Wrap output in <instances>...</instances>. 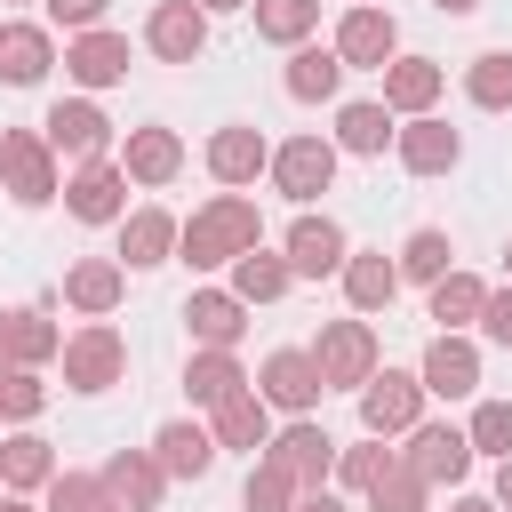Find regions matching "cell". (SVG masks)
Masks as SVG:
<instances>
[{
  "instance_id": "681fc988",
  "label": "cell",
  "mask_w": 512,
  "mask_h": 512,
  "mask_svg": "<svg viewBox=\"0 0 512 512\" xmlns=\"http://www.w3.org/2000/svg\"><path fill=\"white\" fill-rule=\"evenodd\" d=\"M496 504H512V456L496 464Z\"/></svg>"
},
{
  "instance_id": "9c48e42d",
  "label": "cell",
  "mask_w": 512,
  "mask_h": 512,
  "mask_svg": "<svg viewBox=\"0 0 512 512\" xmlns=\"http://www.w3.org/2000/svg\"><path fill=\"white\" fill-rule=\"evenodd\" d=\"M264 456H272L304 496H320V488H328V472H336V440H328L320 424H304V416H296L280 440H264Z\"/></svg>"
},
{
  "instance_id": "1f68e13d",
  "label": "cell",
  "mask_w": 512,
  "mask_h": 512,
  "mask_svg": "<svg viewBox=\"0 0 512 512\" xmlns=\"http://www.w3.org/2000/svg\"><path fill=\"white\" fill-rule=\"evenodd\" d=\"M264 440H272V408L256 392H232L216 408V448H264Z\"/></svg>"
},
{
  "instance_id": "603a6c76",
  "label": "cell",
  "mask_w": 512,
  "mask_h": 512,
  "mask_svg": "<svg viewBox=\"0 0 512 512\" xmlns=\"http://www.w3.org/2000/svg\"><path fill=\"white\" fill-rule=\"evenodd\" d=\"M64 72L80 80V88H112V80H128V40L120 32H80L72 48H64Z\"/></svg>"
},
{
  "instance_id": "4dcf8cb0",
  "label": "cell",
  "mask_w": 512,
  "mask_h": 512,
  "mask_svg": "<svg viewBox=\"0 0 512 512\" xmlns=\"http://www.w3.org/2000/svg\"><path fill=\"white\" fill-rule=\"evenodd\" d=\"M56 472H64V464L48 456L40 432H8V440H0V480H8V488H48Z\"/></svg>"
},
{
  "instance_id": "f35d334b",
  "label": "cell",
  "mask_w": 512,
  "mask_h": 512,
  "mask_svg": "<svg viewBox=\"0 0 512 512\" xmlns=\"http://www.w3.org/2000/svg\"><path fill=\"white\" fill-rule=\"evenodd\" d=\"M464 440H472V456H512V400H480L472 408V424H464Z\"/></svg>"
},
{
  "instance_id": "f546056e",
  "label": "cell",
  "mask_w": 512,
  "mask_h": 512,
  "mask_svg": "<svg viewBox=\"0 0 512 512\" xmlns=\"http://www.w3.org/2000/svg\"><path fill=\"white\" fill-rule=\"evenodd\" d=\"M288 256H272V248H248V256H232V296L240 304H272V296H288Z\"/></svg>"
},
{
  "instance_id": "e0dca14e",
  "label": "cell",
  "mask_w": 512,
  "mask_h": 512,
  "mask_svg": "<svg viewBox=\"0 0 512 512\" xmlns=\"http://www.w3.org/2000/svg\"><path fill=\"white\" fill-rule=\"evenodd\" d=\"M416 384H424V392H440V400H464V392H480V352H472L464 336H432V344H424Z\"/></svg>"
},
{
  "instance_id": "836d02e7",
  "label": "cell",
  "mask_w": 512,
  "mask_h": 512,
  "mask_svg": "<svg viewBox=\"0 0 512 512\" xmlns=\"http://www.w3.org/2000/svg\"><path fill=\"white\" fill-rule=\"evenodd\" d=\"M384 144H392V112H384V104H344V112H336V152L376 160Z\"/></svg>"
},
{
  "instance_id": "f6af8a7d",
  "label": "cell",
  "mask_w": 512,
  "mask_h": 512,
  "mask_svg": "<svg viewBox=\"0 0 512 512\" xmlns=\"http://www.w3.org/2000/svg\"><path fill=\"white\" fill-rule=\"evenodd\" d=\"M480 336L512 352V288H488V304H480Z\"/></svg>"
},
{
  "instance_id": "cb8c5ba5",
  "label": "cell",
  "mask_w": 512,
  "mask_h": 512,
  "mask_svg": "<svg viewBox=\"0 0 512 512\" xmlns=\"http://www.w3.org/2000/svg\"><path fill=\"white\" fill-rule=\"evenodd\" d=\"M440 80H448V72H440L432 56H392V64H384V112H408V120L432 112V104H440Z\"/></svg>"
},
{
  "instance_id": "f907efd6",
  "label": "cell",
  "mask_w": 512,
  "mask_h": 512,
  "mask_svg": "<svg viewBox=\"0 0 512 512\" xmlns=\"http://www.w3.org/2000/svg\"><path fill=\"white\" fill-rule=\"evenodd\" d=\"M200 16H232V8H248V0H192Z\"/></svg>"
},
{
  "instance_id": "484cf974",
  "label": "cell",
  "mask_w": 512,
  "mask_h": 512,
  "mask_svg": "<svg viewBox=\"0 0 512 512\" xmlns=\"http://www.w3.org/2000/svg\"><path fill=\"white\" fill-rule=\"evenodd\" d=\"M336 280H344V296H352V312H384V304L400 296V264H392L384 248H352Z\"/></svg>"
},
{
  "instance_id": "277c9868",
  "label": "cell",
  "mask_w": 512,
  "mask_h": 512,
  "mask_svg": "<svg viewBox=\"0 0 512 512\" xmlns=\"http://www.w3.org/2000/svg\"><path fill=\"white\" fill-rule=\"evenodd\" d=\"M360 424H368V440L416 432V424H424V384L400 376V368H376V376L360 384Z\"/></svg>"
},
{
  "instance_id": "8d00e7d4",
  "label": "cell",
  "mask_w": 512,
  "mask_h": 512,
  "mask_svg": "<svg viewBox=\"0 0 512 512\" xmlns=\"http://www.w3.org/2000/svg\"><path fill=\"white\" fill-rule=\"evenodd\" d=\"M392 264H400V280H424V288H432V280L456 272V248H448V232H408V248H400Z\"/></svg>"
},
{
  "instance_id": "bcb514c9",
  "label": "cell",
  "mask_w": 512,
  "mask_h": 512,
  "mask_svg": "<svg viewBox=\"0 0 512 512\" xmlns=\"http://www.w3.org/2000/svg\"><path fill=\"white\" fill-rule=\"evenodd\" d=\"M104 8H112V0H48V24H64V32H96Z\"/></svg>"
},
{
  "instance_id": "f1b7e54d",
  "label": "cell",
  "mask_w": 512,
  "mask_h": 512,
  "mask_svg": "<svg viewBox=\"0 0 512 512\" xmlns=\"http://www.w3.org/2000/svg\"><path fill=\"white\" fill-rule=\"evenodd\" d=\"M184 392H192V408H224L232 392H248V376H240L232 352H192L184 360Z\"/></svg>"
},
{
  "instance_id": "ab89813d",
  "label": "cell",
  "mask_w": 512,
  "mask_h": 512,
  "mask_svg": "<svg viewBox=\"0 0 512 512\" xmlns=\"http://www.w3.org/2000/svg\"><path fill=\"white\" fill-rule=\"evenodd\" d=\"M8 320H16V368H40V360L64 352V328L48 312H8Z\"/></svg>"
},
{
  "instance_id": "5bb4252c",
  "label": "cell",
  "mask_w": 512,
  "mask_h": 512,
  "mask_svg": "<svg viewBox=\"0 0 512 512\" xmlns=\"http://www.w3.org/2000/svg\"><path fill=\"white\" fill-rule=\"evenodd\" d=\"M40 144H48V152H72V160H104V144H112V120H104L88 96H64V104L40 120Z\"/></svg>"
},
{
  "instance_id": "74e56055",
  "label": "cell",
  "mask_w": 512,
  "mask_h": 512,
  "mask_svg": "<svg viewBox=\"0 0 512 512\" xmlns=\"http://www.w3.org/2000/svg\"><path fill=\"white\" fill-rule=\"evenodd\" d=\"M296 496H304V488H296V480L264 456V464L248 472V488H240V512H296Z\"/></svg>"
},
{
  "instance_id": "5b68a950",
  "label": "cell",
  "mask_w": 512,
  "mask_h": 512,
  "mask_svg": "<svg viewBox=\"0 0 512 512\" xmlns=\"http://www.w3.org/2000/svg\"><path fill=\"white\" fill-rule=\"evenodd\" d=\"M400 56V24H392V8H344V24H336V64L344 72H384Z\"/></svg>"
},
{
  "instance_id": "7402d4cb",
  "label": "cell",
  "mask_w": 512,
  "mask_h": 512,
  "mask_svg": "<svg viewBox=\"0 0 512 512\" xmlns=\"http://www.w3.org/2000/svg\"><path fill=\"white\" fill-rule=\"evenodd\" d=\"M48 64H56L48 24H0V80H8V88H40Z\"/></svg>"
},
{
  "instance_id": "f5cc1de1",
  "label": "cell",
  "mask_w": 512,
  "mask_h": 512,
  "mask_svg": "<svg viewBox=\"0 0 512 512\" xmlns=\"http://www.w3.org/2000/svg\"><path fill=\"white\" fill-rule=\"evenodd\" d=\"M448 512H496V504H488V496H456Z\"/></svg>"
},
{
  "instance_id": "ffe728a7",
  "label": "cell",
  "mask_w": 512,
  "mask_h": 512,
  "mask_svg": "<svg viewBox=\"0 0 512 512\" xmlns=\"http://www.w3.org/2000/svg\"><path fill=\"white\" fill-rule=\"evenodd\" d=\"M120 296H128V272H120V256H80V264L64 272V304H72V312H88V320H104Z\"/></svg>"
},
{
  "instance_id": "7dc6e473",
  "label": "cell",
  "mask_w": 512,
  "mask_h": 512,
  "mask_svg": "<svg viewBox=\"0 0 512 512\" xmlns=\"http://www.w3.org/2000/svg\"><path fill=\"white\" fill-rule=\"evenodd\" d=\"M0 368H16V320L0 312Z\"/></svg>"
},
{
  "instance_id": "6f0895ef",
  "label": "cell",
  "mask_w": 512,
  "mask_h": 512,
  "mask_svg": "<svg viewBox=\"0 0 512 512\" xmlns=\"http://www.w3.org/2000/svg\"><path fill=\"white\" fill-rule=\"evenodd\" d=\"M8 8H16V0H8Z\"/></svg>"
},
{
  "instance_id": "8fae6325",
  "label": "cell",
  "mask_w": 512,
  "mask_h": 512,
  "mask_svg": "<svg viewBox=\"0 0 512 512\" xmlns=\"http://www.w3.org/2000/svg\"><path fill=\"white\" fill-rule=\"evenodd\" d=\"M280 256H288L296 280H328V272H344L352 248H344V224H336V216H312V208H304V216L288 224V248H280Z\"/></svg>"
},
{
  "instance_id": "2e32d148",
  "label": "cell",
  "mask_w": 512,
  "mask_h": 512,
  "mask_svg": "<svg viewBox=\"0 0 512 512\" xmlns=\"http://www.w3.org/2000/svg\"><path fill=\"white\" fill-rule=\"evenodd\" d=\"M184 320H192V344H200V352H232L240 328H248V304H240L232 288H192Z\"/></svg>"
},
{
  "instance_id": "b9f144b4",
  "label": "cell",
  "mask_w": 512,
  "mask_h": 512,
  "mask_svg": "<svg viewBox=\"0 0 512 512\" xmlns=\"http://www.w3.org/2000/svg\"><path fill=\"white\" fill-rule=\"evenodd\" d=\"M48 512H112V496H104L96 472H56L48 480Z\"/></svg>"
},
{
  "instance_id": "60d3db41",
  "label": "cell",
  "mask_w": 512,
  "mask_h": 512,
  "mask_svg": "<svg viewBox=\"0 0 512 512\" xmlns=\"http://www.w3.org/2000/svg\"><path fill=\"white\" fill-rule=\"evenodd\" d=\"M392 464H400V456H392L384 440H360V448H336V480H344V488H360V496H368V488H376V480H384Z\"/></svg>"
},
{
  "instance_id": "ba28073f",
  "label": "cell",
  "mask_w": 512,
  "mask_h": 512,
  "mask_svg": "<svg viewBox=\"0 0 512 512\" xmlns=\"http://www.w3.org/2000/svg\"><path fill=\"white\" fill-rule=\"evenodd\" d=\"M320 368H312V352H296V344H280L264 368H256V400L264 408H288V416H312L320 408Z\"/></svg>"
},
{
  "instance_id": "d6a6232c",
  "label": "cell",
  "mask_w": 512,
  "mask_h": 512,
  "mask_svg": "<svg viewBox=\"0 0 512 512\" xmlns=\"http://www.w3.org/2000/svg\"><path fill=\"white\" fill-rule=\"evenodd\" d=\"M464 96H472L480 112H512V48H480V56L464 64Z\"/></svg>"
},
{
  "instance_id": "9a60e30c",
  "label": "cell",
  "mask_w": 512,
  "mask_h": 512,
  "mask_svg": "<svg viewBox=\"0 0 512 512\" xmlns=\"http://www.w3.org/2000/svg\"><path fill=\"white\" fill-rule=\"evenodd\" d=\"M392 152H400V168H408V176H448V168L464 160V136H456L448 120L416 112L408 128H392Z\"/></svg>"
},
{
  "instance_id": "816d5d0a",
  "label": "cell",
  "mask_w": 512,
  "mask_h": 512,
  "mask_svg": "<svg viewBox=\"0 0 512 512\" xmlns=\"http://www.w3.org/2000/svg\"><path fill=\"white\" fill-rule=\"evenodd\" d=\"M432 8H440V16H472L480 0H432Z\"/></svg>"
},
{
  "instance_id": "d590c367",
  "label": "cell",
  "mask_w": 512,
  "mask_h": 512,
  "mask_svg": "<svg viewBox=\"0 0 512 512\" xmlns=\"http://www.w3.org/2000/svg\"><path fill=\"white\" fill-rule=\"evenodd\" d=\"M248 8H256V32L280 40V48H304L312 24H320V0H248Z\"/></svg>"
},
{
  "instance_id": "3957f363",
  "label": "cell",
  "mask_w": 512,
  "mask_h": 512,
  "mask_svg": "<svg viewBox=\"0 0 512 512\" xmlns=\"http://www.w3.org/2000/svg\"><path fill=\"white\" fill-rule=\"evenodd\" d=\"M312 368H320V384L336 392V384H368L376 376V328L368 320H328L320 328V344H312Z\"/></svg>"
},
{
  "instance_id": "4316f807",
  "label": "cell",
  "mask_w": 512,
  "mask_h": 512,
  "mask_svg": "<svg viewBox=\"0 0 512 512\" xmlns=\"http://www.w3.org/2000/svg\"><path fill=\"white\" fill-rule=\"evenodd\" d=\"M176 168H184L176 128H128V144H120V176H136V184H168Z\"/></svg>"
},
{
  "instance_id": "d4e9b609",
  "label": "cell",
  "mask_w": 512,
  "mask_h": 512,
  "mask_svg": "<svg viewBox=\"0 0 512 512\" xmlns=\"http://www.w3.org/2000/svg\"><path fill=\"white\" fill-rule=\"evenodd\" d=\"M264 168H272V144L256 128H216L208 136V176L216 184H256Z\"/></svg>"
},
{
  "instance_id": "8992f818",
  "label": "cell",
  "mask_w": 512,
  "mask_h": 512,
  "mask_svg": "<svg viewBox=\"0 0 512 512\" xmlns=\"http://www.w3.org/2000/svg\"><path fill=\"white\" fill-rule=\"evenodd\" d=\"M272 184H280L296 208H312V200L336 184V144H328V136H288V144L272 152Z\"/></svg>"
},
{
  "instance_id": "83f0119b",
  "label": "cell",
  "mask_w": 512,
  "mask_h": 512,
  "mask_svg": "<svg viewBox=\"0 0 512 512\" xmlns=\"http://www.w3.org/2000/svg\"><path fill=\"white\" fill-rule=\"evenodd\" d=\"M280 88L296 96V104H328L336 88H344V64H336V48H288V72H280Z\"/></svg>"
},
{
  "instance_id": "30bf717a",
  "label": "cell",
  "mask_w": 512,
  "mask_h": 512,
  "mask_svg": "<svg viewBox=\"0 0 512 512\" xmlns=\"http://www.w3.org/2000/svg\"><path fill=\"white\" fill-rule=\"evenodd\" d=\"M64 208H72L80 224H120V216H128V176H120L112 160H80V168L64 176Z\"/></svg>"
},
{
  "instance_id": "ac0fdd59",
  "label": "cell",
  "mask_w": 512,
  "mask_h": 512,
  "mask_svg": "<svg viewBox=\"0 0 512 512\" xmlns=\"http://www.w3.org/2000/svg\"><path fill=\"white\" fill-rule=\"evenodd\" d=\"M96 480H104V496H112L120 512H152V504H160V488H168V472L152 464V448H120Z\"/></svg>"
},
{
  "instance_id": "52a82bcc",
  "label": "cell",
  "mask_w": 512,
  "mask_h": 512,
  "mask_svg": "<svg viewBox=\"0 0 512 512\" xmlns=\"http://www.w3.org/2000/svg\"><path fill=\"white\" fill-rule=\"evenodd\" d=\"M120 368H128L120 328L88 320L80 336H64V384H72V392H104V384H120Z\"/></svg>"
},
{
  "instance_id": "680465c9",
  "label": "cell",
  "mask_w": 512,
  "mask_h": 512,
  "mask_svg": "<svg viewBox=\"0 0 512 512\" xmlns=\"http://www.w3.org/2000/svg\"><path fill=\"white\" fill-rule=\"evenodd\" d=\"M112 512H120V504H112Z\"/></svg>"
},
{
  "instance_id": "e575fe53",
  "label": "cell",
  "mask_w": 512,
  "mask_h": 512,
  "mask_svg": "<svg viewBox=\"0 0 512 512\" xmlns=\"http://www.w3.org/2000/svg\"><path fill=\"white\" fill-rule=\"evenodd\" d=\"M480 304H488V288H480L472 272H448V280H432V320H440V336L472 328V320H480Z\"/></svg>"
},
{
  "instance_id": "9f6ffc18",
  "label": "cell",
  "mask_w": 512,
  "mask_h": 512,
  "mask_svg": "<svg viewBox=\"0 0 512 512\" xmlns=\"http://www.w3.org/2000/svg\"><path fill=\"white\" fill-rule=\"evenodd\" d=\"M352 8H368V0H352Z\"/></svg>"
},
{
  "instance_id": "44dd1931",
  "label": "cell",
  "mask_w": 512,
  "mask_h": 512,
  "mask_svg": "<svg viewBox=\"0 0 512 512\" xmlns=\"http://www.w3.org/2000/svg\"><path fill=\"white\" fill-rule=\"evenodd\" d=\"M152 464H160L168 480H200V472L216 464V432L176 416V424H160V432H152Z\"/></svg>"
},
{
  "instance_id": "7a4b0ae2",
  "label": "cell",
  "mask_w": 512,
  "mask_h": 512,
  "mask_svg": "<svg viewBox=\"0 0 512 512\" xmlns=\"http://www.w3.org/2000/svg\"><path fill=\"white\" fill-rule=\"evenodd\" d=\"M0 192L16 208H48L56 200V152L32 128H0Z\"/></svg>"
},
{
  "instance_id": "6da1fadb",
  "label": "cell",
  "mask_w": 512,
  "mask_h": 512,
  "mask_svg": "<svg viewBox=\"0 0 512 512\" xmlns=\"http://www.w3.org/2000/svg\"><path fill=\"white\" fill-rule=\"evenodd\" d=\"M248 248H264V216H256V200H240V192H216L192 224H176V256H184L192 272H216V264L248 256Z\"/></svg>"
},
{
  "instance_id": "11a10c76",
  "label": "cell",
  "mask_w": 512,
  "mask_h": 512,
  "mask_svg": "<svg viewBox=\"0 0 512 512\" xmlns=\"http://www.w3.org/2000/svg\"><path fill=\"white\" fill-rule=\"evenodd\" d=\"M504 272H512V240H504Z\"/></svg>"
},
{
  "instance_id": "d6986e66",
  "label": "cell",
  "mask_w": 512,
  "mask_h": 512,
  "mask_svg": "<svg viewBox=\"0 0 512 512\" xmlns=\"http://www.w3.org/2000/svg\"><path fill=\"white\" fill-rule=\"evenodd\" d=\"M168 256H176V216H168V208L120 216V272H152V264H168Z\"/></svg>"
},
{
  "instance_id": "ee69618b",
  "label": "cell",
  "mask_w": 512,
  "mask_h": 512,
  "mask_svg": "<svg viewBox=\"0 0 512 512\" xmlns=\"http://www.w3.org/2000/svg\"><path fill=\"white\" fill-rule=\"evenodd\" d=\"M40 400H48L40 368H0V416H40Z\"/></svg>"
},
{
  "instance_id": "db71d44e",
  "label": "cell",
  "mask_w": 512,
  "mask_h": 512,
  "mask_svg": "<svg viewBox=\"0 0 512 512\" xmlns=\"http://www.w3.org/2000/svg\"><path fill=\"white\" fill-rule=\"evenodd\" d=\"M0 512H32V504H24V496H0Z\"/></svg>"
},
{
  "instance_id": "c3c4849f",
  "label": "cell",
  "mask_w": 512,
  "mask_h": 512,
  "mask_svg": "<svg viewBox=\"0 0 512 512\" xmlns=\"http://www.w3.org/2000/svg\"><path fill=\"white\" fill-rule=\"evenodd\" d=\"M296 512H344V504H336V496L320 488V496H296Z\"/></svg>"
},
{
  "instance_id": "4fadbf2b",
  "label": "cell",
  "mask_w": 512,
  "mask_h": 512,
  "mask_svg": "<svg viewBox=\"0 0 512 512\" xmlns=\"http://www.w3.org/2000/svg\"><path fill=\"white\" fill-rule=\"evenodd\" d=\"M144 48H152L160 64H200V48H208V16H200L192 0H160V8L144 16Z\"/></svg>"
},
{
  "instance_id": "7c38bea8",
  "label": "cell",
  "mask_w": 512,
  "mask_h": 512,
  "mask_svg": "<svg viewBox=\"0 0 512 512\" xmlns=\"http://www.w3.org/2000/svg\"><path fill=\"white\" fill-rule=\"evenodd\" d=\"M400 464H408V472H416L424 488H440V480L456 488V480L472 472V440H464L456 424H416V432H408V456H400Z\"/></svg>"
},
{
  "instance_id": "7bdbcfd3",
  "label": "cell",
  "mask_w": 512,
  "mask_h": 512,
  "mask_svg": "<svg viewBox=\"0 0 512 512\" xmlns=\"http://www.w3.org/2000/svg\"><path fill=\"white\" fill-rule=\"evenodd\" d=\"M424 496H432V488H424L408 464H392V472L368 488V512H424Z\"/></svg>"
}]
</instances>
